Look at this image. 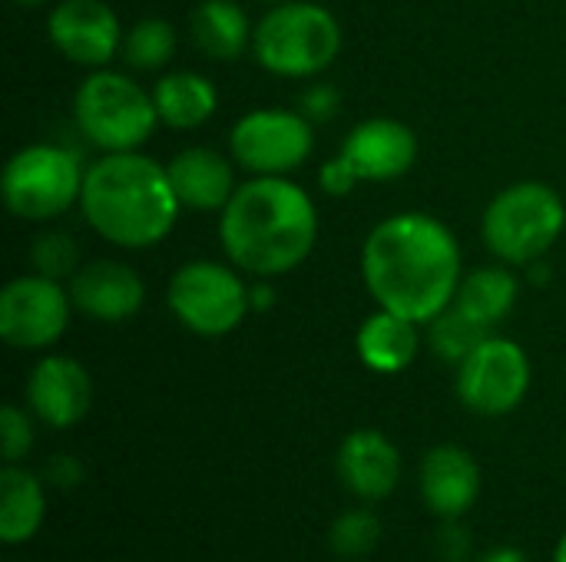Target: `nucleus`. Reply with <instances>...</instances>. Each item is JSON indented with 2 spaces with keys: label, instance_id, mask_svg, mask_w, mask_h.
Wrapping results in <instances>:
<instances>
[{
  "label": "nucleus",
  "instance_id": "1",
  "mask_svg": "<svg viewBox=\"0 0 566 562\" xmlns=\"http://www.w3.org/2000/svg\"><path fill=\"white\" fill-rule=\"evenodd\" d=\"M361 278L378 308L431 325L454 305L464 278L461 245L441 219L398 212L368 232L361 245Z\"/></svg>",
  "mask_w": 566,
  "mask_h": 562
},
{
  "label": "nucleus",
  "instance_id": "2",
  "mask_svg": "<svg viewBox=\"0 0 566 562\" xmlns=\"http://www.w3.org/2000/svg\"><path fill=\"white\" fill-rule=\"evenodd\" d=\"M219 242L229 262L252 278L289 275L318 242L315 202L285 176H255L222 209Z\"/></svg>",
  "mask_w": 566,
  "mask_h": 562
},
{
  "label": "nucleus",
  "instance_id": "3",
  "mask_svg": "<svg viewBox=\"0 0 566 562\" xmlns=\"http://www.w3.org/2000/svg\"><path fill=\"white\" fill-rule=\"evenodd\" d=\"M179 195L169 182L166 166L136 152H106L86 169L80 212L86 225L119 248L159 245L176 219Z\"/></svg>",
  "mask_w": 566,
  "mask_h": 562
},
{
  "label": "nucleus",
  "instance_id": "4",
  "mask_svg": "<svg viewBox=\"0 0 566 562\" xmlns=\"http://www.w3.org/2000/svg\"><path fill=\"white\" fill-rule=\"evenodd\" d=\"M345 33L332 10L305 0L272 3L252 30V56L262 70L289 79H308L328 70L342 53Z\"/></svg>",
  "mask_w": 566,
  "mask_h": 562
},
{
  "label": "nucleus",
  "instance_id": "5",
  "mask_svg": "<svg viewBox=\"0 0 566 562\" xmlns=\"http://www.w3.org/2000/svg\"><path fill=\"white\" fill-rule=\"evenodd\" d=\"M566 205L547 182L527 179L501 189L481 219L484 245L507 265H534L564 235Z\"/></svg>",
  "mask_w": 566,
  "mask_h": 562
},
{
  "label": "nucleus",
  "instance_id": "6",
  "mask_svg": "<svg viewBox=\"0 0 566 562\" xmlns=\"http://www.w3.org/2000/svg\"><path fill=\"white\" fill-rule=\"evenodd\" d=\"M73 116L80 132L103 152H136L159 126L153 93L116 70H93L76 96Z\"/></svg>",
  "mask_w": 566,
  "mask_h": 562
},
{
  "label": "nucleus",
  "instance_id": "7",
  "mask_svg": "<svg viewBox=\"0 0 566 562\" xmlns=\"http://www.w3.org/2000/svg\"><path fill=\"white\" fill-rule=\"evenodd\" d=\"M86 169L66 146L33 142L17 149L0 176L7 209L27 222H50L73 209L83 192Z\"/></svg>",
  "mask_w": 566,
  "mask_h": 562
},
{
  "label": "nucleus",
  "instance_id": "8",
  "mask_svg": "<svg viewBox=\"0 0 566 562\" xmlns=\"http://www.w3.org/2000/svg\"><path fill=\"white\" fill-rule=\"evenodd\" d=\"M166 305L192 335L222 338L235 331L252 311V291L235 265L196 258L176 268V275L169 278Z\"/></svg>",
  "mask_w": 566,
  "mask_h": 562
},
{
  "label": "nucleus",
  "instance_id": "9",
  "mask_svg": "<svg viewBox=\"0 0 566 562\" xmlns=\"http://www.w3.org/2000/svg\"><path fill=\"white\" fill-rule=\"evenodd\" d=\"M229 149L232 159L252 176H289L302 169L315 149L312 119L282 106L252 109L232 126Z\"/></svg>",
  "mask_w": 566,
  "mask_h": 562
},
{
  "label": "nucleus",
  "instance_id": "10",
  "mask_svg": "<svg viewBox=\"0 0 566 562\" xmlns=\"http://www.w3.org/2000/svg\"><path fill=\"white\" fill-rule=\"evenodd\" d=\"M531 391V358L511 338H484L458 364V397L468 411L504 417L524 404Z\"/></svg>",
  "mask_w": 566,
  "mask_h": 562
},
{
  "label": "nucleus",
  "instance_id": "11",
  "mask_svg": "<svg viewBox=\"0 0 566 562\" xmlns=\"http://www.w3.org/2000/svg\"><path fill=\"white\" fill-rule=\"evenodd\" d=\"M73 298L56 278L20 275L0 291V338L17 351L53 348L70 325Z\"/></svg>",
  "mask_w": 566,
  "mask_h": 562
},
{
  "label": "nucleus",
  "instance_id": "12",
  "mask_svg": "<svg viewBox=\"0 0 566 562\" xmlns=\"http://www.w3.org/2000/svg\"><path fill=\"white\" fill-rule=\"evenodd\" d=\"M46 33L70 63L86 70H103L123 50V26L106 0H60L46 17Z\"/></svg>",
  "mask_w": 566,
  "mask_h": 562
},
{
  "label": "nucleus",
  "instance_id": "13",
  "mask_svg": "<svg viewBox=\"0 0 566 562\" xmlns=\"http://www.w3.org/2000/svg\"><path fill=\"white\" fill-rule=\"evenodd\" d=\"M90 404L93 381L80 361L66 354H46L33 364L27 378V407L40 424L66 431L86 417Z\"/></svg>",
  "mask_w": 566,
  "mask_h": 562
},
{
  "label": "nucleus",
  "instance_id": "14",
  "mask_svg": "<svg viewBox=\"0 0 566 562\" xmlns=\"http://www.w3.org/2000/svg\"><path fill=\"white\" fill-rule=\"evenodd\" d=\"M342 156L361 182H391L418 162V136L398 119L375 116L345 136Z\"/></svg>",
  "mask_w": 566,
  "mask_h": 562
},
{
  "label": "nucleus",
  "instance_id": "15",
  "mask_svg": "<svg viewBox=\"0 0 566 562\" xmlns=\"http://www.w3.org/2000/svg\"><path fill=\"white\" fill-rule=\"evenodd\" d=\"M70 298L80 315L93 321L119 325L143 308L146 285L126 262L96 258L76 268V275L70 278Z\"/></svg>",
  "mask_w": 566,
  "mask_h": 562
},
{
  "label": "nucleus",
  "instance_id": "16",
  "mask_svg": "<svg viewBox=\"0 0 566 562\" xmlns=\"http://www.w3.org/2000/svg\"><path fill=\"white\" fill-rule=\"evenodd\" d=\"M338 477L358 500H388L401 480V454L381 431L361 427L338 447Z\"/></svg>",
  "mask_w": 566,
  "mask_h": 562
},
{
  "label": "nucleus",
  "instance_id": "17",
  "mask_svg": "<svg viewBox=\"0 0 566 562\" xmlns=\"http://www.w3.org/2000/svg\"><path fill=\"white\" fill-rule=\"evenodd\" d=\"M421 497L428 510L441 520L464 517L481 497L478 460L458 444H441L428 450L421 460Z\"/></svg>",
  "mask_w": 566,
  "mask_h": 562
},
{
  "label": "nucleus",
  "instance_id": "18",
  "mask_svg": "<svg viewBox=\"0 0 566 562\" xmlns=\"http://www.w3.org/2000/svg\"><path fill=\"white\" fill-rule=\"evenodd\" d=\"M232 162L235 159H226L216 149L189 146L166 162V172H169V182H172V189L186 209H196V212H216L219 209L222 212L239 189Z\"/></svg>",
  "mask_w": 566,
  "mask_h": 562
},
{
  "label": "nucleus",
  "instance_id": "19",
  "mask_svg": "<svg viewBox=\"0 0 566 562\" xmlns=\"http://www.w3.org/2000/svg\"><path fill=\"white\" fill-rule=\"evenodd\" d=\"M418 328H421L418 321L401 318L388 308H378L375 315L361 321L358 338H355L361 364L375 374H401L405 368H411V361L421 351Z\"/></svg>",
  "mask_w": 566,
  "mask_h": 562
},
{
  "label": "nucleus",
  "instance_id": "20",
  "mask_svg": "<svg viewBox=\"0 0 566 562\" xmlns=\"http://www.w3.org/2000/svg\"><path fill=\"white\" fill-rule=\"evenodd\" d=\"M149 93H153L159 123H166L172 129H199L202 123L212 119V113L219 106L216 86L196 70L166 73V76H159V83Z\"/></svg>",
  "mask_w": 566,
  "mask_h": 562
},
{
  "label": "nucleus",
  "instance_id": "21",
  "mask_svg": "<svg viewBox=\"0 0 566 562\" xmlns=\"http://www.w3.org/2000/svg\"><path fill=\"white\" fill-rule=\"evenodd\" d=\"M46 517V490L43 480L30 470L7 464L0 474V540L17 547L27 543Z\"/></svg>",
  "mask_w": 566,
  "mask_h": 562
},
{
  "label": "nucleus",
  "instance_id": "22",
  "mask_svg": "<svg viewBox=\"0 0 566 562\" xmlns=\"http://www.w3.org/2000/svg\"><path fill=\"white\" fill-rule=\"evenodd\" d=\"M189 26H192L196 46L209 60H219V63L239 60L245 46H252V30H255L235 0H202L192 10Z\"/></svg>",
  "mask_w": 566,
  "mask_h": 562
},
{
  "label": "nucleus",
  "instance_id": "23",
  "mask_svg": "<svg viewBox=\"0 0 566 562\" xmlns=\"http://www.w3.org/2000/svg\"><path fill=\"white\" fill-rule=\"evenodd\" d=\"M517 295H521V285H517L511 268L484 265V268H474L471 275L461 278L458 295H454V308H461L468 318H474L478 325L494 331L514 311Z\"/></svg>",
  "mask_w": 566,
  "mask_h": 562
},
{
  "label": "nucleus",
  "instance_id": "24",
  "mask_svg": "<svg viewBox=\"0 0 566 562\" xmlns=\"http://www.w3.org/2000/svg\"><path fill=\"white\" fill-rule=\"evenodd\" d=\"M176 30L169 20L146 17L123 33V63L133 70H159L176 56Z\"/></svg>",
  "mask_w": 566,
  "mask_h": 562
},
{
  "label": "nucleus",
  "instance_id": "25",
  "mask_svg": "<svg viewBox=\"0 0 566 562\" xmlns=\"http://www.w3.org/2000/svg\"><path fill=\"white\" fill-rule=\"evenodd\" d=\"M484 338H491V331L484 325H478L474 318H468L454 305L428 325V344L448 364H461Z\"/></svg>",
  "mask_w": 566,
  "mask_h": 562
},
{
  "label": "nucleus",
  "instance_id": "26",
  "mask_svg": "<svg viewBox=\"0 0 566 562\" xmlns=\"http://www.w3.org/2000/svg\"><path fill=\"white\" fill-rule=\"evenodd\" d=\"M381 540V523L371 510H348L332 527V550L345 560H361L375 553Z\"/></svg>",
  "mask_w": 566,
  "mask_h": 562
},
{
  "label": "nucleus",
  "instance_id": "27",
  "mask_svg": "<svg viewBox=\"0 0 566 562\" xmlns=\"http://www.w3.org/2000/svg\"><path fill=\"white\" fill-rule=\"evenodd\" d=\"M30 258H33V268H36L40 275L56 278V282L73 278L76 268H80V248H76L73 235H70V232H56V229L36 235Z\"/></svg>",
  "mask_w": 566,
  "mask_h": 562
},
{
  "label": "nucleus",
  "instance_id": "28",
  "mask_svg": "<svg viewBox=\"0 0 566 562\" xmlns=\"http://www.w3.org/2000/svg\"><path fill=\"white\" fill-rule=\"evenodd\" d=\"M0 444L7 464H20L33 447V421L17 404H3L0 411Z\"/></svg>",
  "mask_w": 566,
  "mask_h": 562
},
{
  "label": "nucleus",
  "instance_id": "29",
  "mask_svg": "<svg viewBox=\"0 0 566 562\" xmlns=\"http://www.w3.org/2000/svg\"><path fill=\"white\" fill-rule=\"evenodd\" d=\"M318 182H322V189H325L328 195H348L361 179L355 176V169H352V166L345 162V156L338 152L335 159H328V162L322 166Z\"/></svg>",
  "mask_w": 566,
  "mask_h": 562
},
{
  "label": "nucleus",
  "instance_id": "30",
  "mask_svg": "<svg viewBox=\"0 0 566 562\" xmlns=\"http://www.w3.org/2000/svg\"><path fill=\"white\" fill-rule=\"evenodd\" d=\"M43 480L56 490H73L76 484H83V464L70 454H56L46 460L43 467Z\"/></svg>",
  "mask_w": 566,
  "mask_h": 562
},
{
  "label": "nucleus",
  "instance_id": "31",
  "mask_svg": "<svg viewBox=\"0 0 566 562\" xmlns=\"http://www.w3.org/2000/svg\"><path fill=\"white\" fill-rule=\"evenodd\" d=\"M302 109L308 119H328L338 109V93L325 83H315L305 96H302Z\"/></svg>",
  "mask_w": 566,
  "mask_h": 562
},
{
  "label": "nucleus",
  "instance_id": "32",
  "mask_svg": "<svg viewBox=\"0 0 566 562\" xmlns=\"http://www.w3.org/2000/svg\"><path fill=\"white\" fill-rule=\"evenodd\" d=\"M438 547H441V556H444V560L461 562L468 556L471 540H468V533L458 527V520H444V527H441V533H438Z\"/></svg>",
  "mask_w": 566,
  "mask_h": 562
},
{
  "label": "nucleus",
  "instance_id": "33",
  "mask_svg": "<svg viewBox=\"0 0 566 562\" xmlns=\"http://www.w3.org/2000/svg\"><path fill=\"white\" fill-rule=\"evenodd\" d=\"M481 562H527V556L521 550H514V547H501V550L488 553Z\"/></svg>",
  "mask_w": 566,
  "mask_h": 562
},
{
  "label": "nucleus",
  "instance_id": "34",
  "mask_svg": "<svg viewBox=\"0 0 566 562\" xmlns=\"http://www.w3.org/2000/svg\"><path fill=\"white\" fill-rule=\"evenodd\" d=\"M554 562H566V533H564V540H560V547H557V556H554Z\"/></svg>",
  "mask_w": 566,
  "mask_h": 562
},
{
  "label": "nucleus",
  "instance_id": "35",
  "mask_svg": "<svg viewBox=\"0 0 566 562\" xmlns=\"http://www.w3.org/2000/svg\"><path fill=\"white\" fill-rule=\"evenodd\" d=\"M13 3H20V7H43L46 0H13Z\"/></svg>",
  "mask_w": 566,
  "mask_h": 562
},
{
  "label": "nucleus",
  "instance_id": "36",
  "mask_svg": "<svg viewBox=\"0 0 566 562\" xmlns=\"http://www.w3.org/2000/svg\"><path fill=\"white\" fill-rule=\"evenodd\" d=\"M262 3H285V0H262Z\"/></svg>",
  "mask_w": 566,
  "mask_h": 562
}]
</instances>
